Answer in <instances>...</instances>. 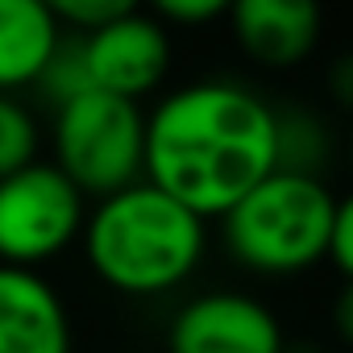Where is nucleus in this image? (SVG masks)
<instances>
[{"mask_svg": "<svg viewBox=\"0 0 353 353\" xmlns=\"http://www.w3.org/2000/svg\"><path fill=\"white\" fill-rule=\"evenodd\" d=\"M266 174H274V108L241 83H188L145 117V183L200 221L225 216Z\"/></svg>", "mask_w": 353, "mask_h": 353, "instance_id": "f257e3e1", "label": "nucleus"}, {"mask_svg": "<svg viewBox=\"0 0 353 353\" xmlns=\"http://www.w3.org/2000/svg\"><path fill=\"white\" fill-rule=\"evenodd\" d=\"M83 254L100 283L125 295H162L204 258V221L154 183H133L83 221Z\"/></svg>", "mask_w": 353, "mask_h": 353, "instance_id": "f03ea898", "label": "nucleus"}, {"mask_svg": "<svg viewBox=\"0 0 353 353\" xmlns=\"http://www.w3.org/2000/svg\"><path fill=\"white\" fill-rule=\"evenodd\" d=\"M336 200L320 183V174L274 170L241 196L221 221L233 258L258 274H299L328 258Z\"/></svg>", "mask_w": 353, "mask_h": 353, "instance_id": "7ed1b4c3", "label": "nucleus"}, {"mask_svg": "<svg viewBox=\"0 0 353 353\" xmlns=\"http://www.w3.org/2000/svg\"><path fill=\"white\" fill-rule=\"evenodd\" d=\"M54 166L79 196L108 200L145 179V117L133 100L79 92L54 108Z\"/></svg>", "mask_w": 353, "mask_h": 353, "instance_id": "20e7f679", "label": "nucleus"}, {"mask_svg": "<svg viewBox=\"0 0 353 353\" xmlns=\"http://www.w3.org/2000/svg\"><path fill=\"white\" fill-rule=\"evenodd\" d=\"M83 233V196L54 162L0 179V266L30 270Z\"/></svg>", "mask_w": 353, "mask_h": 353, "instance_id": "39448f33", "label": "nucleus"}, {"mask_svg": "<svg viewBox=\"0 0 353 353\" xmlns=\"http://www.w3.org/2000/svg\"><path fill=\"white\" fill-rule=\"evenodd\" d=\"M83 71L96 92L133 100L154 92L170 71V30L141 9H129L112 26L79 38Z\"/></svg>", "mask_w": 353, "mask_h": 353, "instance_id": "423d86ee", "label": "nucleus"}, {"mask_svg": "<svg viewBox=\"0 0 353 353\" xmlns=\"http://www.w3.org/2000/svg\"><path fill=\"white\" fill-rule=\"evenodd\" d=\"M170 353H283L279 316L241 295V291H208L179 307L166 336Z\"/></svg>", "mask_w": 353, "mask_h": 353, "instance_id": "0eeeda50", "label": "nucleus"}, {"mask_svg": "<svg viewBox=\"0 0 353 353\" xmlns=\"http://www.w3.org/2000/svg\"><path fill=\"white\" fill-rule=\"evenodd\" d=\"M0 353H71V316L34 270L0 266Z\"/></svg>", "mask_w": 353, "mask_h": 353, "instance_id": "6e6552de", "label": "nucleus"}, {"mask_svg": "<svg viewBox=\"0 0 353 353\" xmlns=\"http://www.w3.org/2000/svg\"><path fill=\"white\" fill-rule=\"evenodd\" d=\"M229 26L241 50L270 71L303 63L320 42V9L312 0H237L229 5Z\"/></svg>", "mask_w": 353, "mask_h": 353, "instance_id": "1a4fd4ad", "label": "nucleus"}, {"mask_svg": "<svg viewBox=\"0 0 353 353\" xmlns=\"http://www.w3.org/2000/svg\"><path fill=\"white\" fill-rule=\"evenodd\" d=\"M63 30L42 0H0V96L17 88H38L46 75Z\"/></svg>", "mask_w": 353, "mask_h": 353, "instance_id": "9d476101", "label": "nucleus"}, {"mask_svg": "<svg viewBox=\"0 0 353 353\" xmlns=\"http://www.w3.org/2000/svg\"><path fill=\"white\" fill-rule=\"evenodd\" d=\"M324 125L312 112H274V170L312 174L324 162Z\"/></svg>", "mask_w": 353, "mask_h": 353, "instance_id": "9b49d317", "label": "nucleus"}, {"mask_svg": "<svg viewBox=\"0 0 353 353\" xmlns=\"http://www.w3.org/2000/svg\"><path fill=\"white\" fill-rule=\"evenodd\" d=\"M38 162V125L26 104L0 96V179Z\"/></svg>", "mask_w": 353, "mask_h": 353, "instance_id": "f8f14e48", "label": "nucleus"}, {"mask_svg": "<svg viewBox=\"0 0 353 353\" xmlns=\"http://www.w3.org/2000/svg\"><path fill=\"white\" fill-rule=\"evenodd\" d=\"M129 9H133L129 0H54V5H50L59 30H63V34L71 30V38L96 34V30L112 26L117 17H125Z\"/></svg>", "mask_w": 353, "mask_h": 353, "instance_id": "ddd939ff", "label": "nucleus"}, {"mask_svg": "<svg viewBox=\"0 0 353 353\" xmlns=\"http://www.w3.org/2000/svg\"><path fill=\"white\" fill-rule=\"evenodd\" d=\"M154 17L170 30V26H208L216 17H229L225 0H162L154 9Z\"/></svg>", "mask_w": 353, "mask_h": 353, "instance_id": "4468645a", "label": "nucleus"}, {"mask_svg": "<svg viewBox=\"0 0 353 353\" xmlns=\"http://www.w3.org/2000/svg\"><path fill=\"white\" fill-rule=\"evenodd\" d=\"M328 258L336 270L353 283V196H345L332 212V233H328Z\"/></svg>", "mask_w": 353, "mask_h": 353, "instance_id": "2eb2a0df", "label": "nucleus"}, {"mask_svg": "<svg viewBox=\"0 0 353 353\" xmlns=\"http://www.w3.org/2000/svg\"><path fill=\"white\" fill-rule=\"evenodd\" d=\"M328 88H332V96H336L341 104L353 108V54H345V59L332 63V71H328Z\"/></svg>", "mask_w": 353, "mask_h": 353, "instance_id": "dca6fc26", "label": "nucleus"}, {"mask_svg": "<svg viewBox=\"0 0 353 353\" xmlns=\"http://www.w3.org/2000/svg\"><path fill=\"white\" fill-rule=\"evenodd\" d=\"M332 320H336V332L353 345V283H345V291L336 295V307H332Z\"/></svg>", "mask_w": 353, "mask_h": 353, "instance_id": "f3484780", "label": "nucleus"}, {"mask_svg": "<svg viewBox=\"0 0 353 353\" xmlns=\"http://www.w3.org/2000/svg\"><path fill=\"white\" fill-rule=\"evenodd\" d=\"M349 166H353V133H349Z\"/></svg>", "mask_w": 353, "mask_h": 353, "instance_id": "a211bd4d", "label": "nucleus"}]
</instances>
